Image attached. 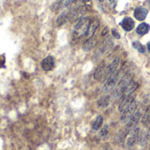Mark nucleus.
<instances>
[{
	"mask_svg": "<svg viewBox=\"0 0 150 150\" xmlns=\"http://www.w3.org/2000/svg\"><path fill=\"white\" fill-rule=\"evenodd\" d=\"M90 18H82L79 19L76 24L74 25L73 28V33H72V37L74 39H79L84 35H86L88 32V28L90 25Z\"/></svg>",
	"mask_w": 150,
	"mask_h": 150,
	"instance_id": "nucleus-1",
	"label": "nucleus"
},
{
	"mask_svg": "<svg viewBox=\"0 0 150 150\" xmlns=\"http://www.w3.org/2000/svg\"><path fill=\"white\" fill-rule=\"evenodd\" d=\"M132 83V75L127 74L126 76H123V78L120 81L117 86H115V89L112 94V97L113 98H120V96L123 94L125 90L129 86V84Z\"/></svg>",
	"mask_w": 150,
	"mask_h": 150,
	"instance_id": "nucleus-2",
	"label": "nucleus"
},
{
	"mask_svg": "<svg viewBox=\"0 0 150 150\" xmlns=\"http://www.w3.org/2000/svg\"><path fill=\"white\" fill-rule=\"evenodd\" d=\"M86 11H87V7L85 5H82V6H79L73 10H70L69 21H70V22L78 21L86 13Z\"/></svg>",
	"mask_w": 150,
	"mask_h": 150,
	"instance_id": "nucleus-3",
	"label": "nucleus"
},
{
	"mask_svg": "<svg viewBox=\"0 0 150 150\" xmlns=\"http://www.w3.org/2000/svg\"><path fill=\"white\" fill-rule=\"evenodd\" d=\"M119 75H120V71H115L112 75H111L107 81L105 82L104 87H103V91L104 92H109L111 91L113 88H115V86L117 85V82L119 79Z\"/></svg>",
	"mask_w": 150,
	"mask_h": 150,
	"instance_id": "nucleus-4",
	"label": "nucleus"
},
{
	"mask_svg": "<svg viewBox=\"0 0 150 150\" xmlns=\"http://www.w3.org/2000/svg\"><path fill=\"white\" fill-rule=\"evenodd\" d=\"M137 106H138V104L136 103V101L134 100L122 113V116H121V122L123 123H127L129 121V120L133 117V115L135 113L136 110H137Z\"/></svg>",
	"mask_w": 150,
	"mask_h": 150,
	"instance_id": "nucleus-5",
	"label": "nucleus"
},
{
	"mask_svg": "<svg viewBox=\"0 0 150 150\" xmlns=\"http://www.w3.org/2000/svg\"><path fill=\"white\" fill-rule=\"evenodd\" d=\"M139 132H140L139 127H135L132 128L127 133V134L126 136V146L127 148L132 147L136 142V140H137V138L139 136Z\"/></svg>",
	"mask_w": 150,
	"mask_h": 150,
	"instance_id": "nucleus-6",
	"label": "nucleus"
},
{
	"mask_svg": "<svg viewBox=\"0 0 150 150\" xmlns=\"http://www.w3.org/2000/svg\"><path fill=\"white\" fill-rule=\"evenodd\" d=\"M134 98H135L134 93H133L131 95H128V96H121L120 97V105H119L120 112H123L134 101Z\"/></svg>",
	"mask_w": 150,
	"mask_h": 150,
	"instance_id": "nucleus-7",
	"label": "nucleus"
},
{
	"mask_svg": "<svg viewBox=\"0 0 150 150\" xmlns=\"http://www.w3.org/2000/svg\"><path fill=\"white\" fill-rule=\"evenodd\" d=\"M142 115V110H139V111H137V112L133 115V117L129 120V121L127 122V126H126V129H127L128 132H129L132 128H134V127H136V125L138 124V122H139V120H140Z\"/></svg>",
	"mask_w": 150,
	"mask_h": 150,
	"instance_id": "nucleus-8",
	"label": "nucleus"
},
{
	"mask_svg": "<svg viewBox=\"0 0 150 150\" xmlns=\"http://www.w3.org/2000/svg\"><path fill=\"white\" fill-rule=\"evenodd\" d=\"M54 65H55L54 58L51 55L45 57L41 62V68L44 71H47V72L52 70L54 68Z\"/></svg>",
	"mask_w": 150,
	"mask_h": 150,
	"instance_id": "nucleus-9",
	"label": "nucleus"
},
{
	"mask_svg": "<svg viewBox=\"0 0 150 150\" xmlns=\"http://www.w3.org/2000/svg\"><path fill=\"white\" fill-rule=\"evenodd\" d=\"M119 63H120V58L119 57H116L112 60V62L108 65V67L106 68V71H105V75L110 76L111 75H112L116 70H117V68L119 66Z\"/></svg>",
	"mask_w": 150,
	"mask_h": 150,
	"instance_id": "nucleus-10",
	"label": "nucleus"
},
{
	"mask_svg": "<svg viewBox=\"0 0 150 150\" xmlns=\"http://www.w3.org/2000/svg\"><path fill=\"white\" fill-rule=\"evenodd\" d=\"M76 0H58L54 5H53V10L54 11H57L61 9H64L73 4Z\"/></svg>",
	"mask_w": 150,
	"mask_h": 150,
	"instance_id": "nucleus-11",
	"label": "nucleus"
},
{
	"mask_svg": "<svg viewBox=\"0 0 150 150\" xmlns=\"http://www.w3.org/2000/svg\"><path fill=\"white\" fill-rule=\"evenodd\" d=\"M97 43H98L97 38L94 37V36H92V37L89 38V39L83 43V50L85 51V52H89V51H91V50L97 45Z\"/></svg>",
	"mask_w": 150,
	"mask_h": 150,
	"instance_id": "nucleus-12",
	"label": "nucleus"
},
{
	"mask_svg": "<svg viewBox=\"0 0 150 150\" xmlns=\"http://www.w3.org/2000/svg\"><path fill=\"white\" fill-rule=\"evenodd\" d=\"M149 11L146 8H143V7H137L135 8L134 10V17L136 18V19L140 20V21H142L146 18L147 15H148Z\"/></svg>",
	"mask_w": 150,
	"mask_h": 150,
	"instance_id": "nucleus-13",
	"label": "nucleus"
},
{
	"mask_svg": "<svg viewBox=\"0 0 150 150\" xmlns=\"http://www.w3.org/2000/svg\"><path fill=\"white\" fill-rule=\"evenodd\" d=\"M120 25L122 26V28H123L125 31L130 32V31H132V30L134 29V21L131 18L127 17V18H125L121 21Z\"/></svg>",
	"mask_w": 150,
	"mask_h": 150,
	"instance_id": "nucleus-14",
	"label": "nucleus"
},
{
	"mask_svg": "<svg viewBox=\"0 0 150 150\" xmlns=\"http://www.w3.org/2000/svg\"><path fill=\"white\" fill-rule=\"evenodd\" d=\"M98 25H99V22H98V19L94 18L93 20H91V21L90 22V25H89V28H88V32H87V33H86V36H87L88 38L92 37V36L94 35L96 30L98 29Z\"/></svg>",
	"mask_w": 150,
	"mask_h": 150,
	"instance_id": "nucleus-15",
	"label": "nucleus"
},
{
	"mask_svg": "<svg viewBox=\"0 0 150 150\" xmlns=\"http://www.w3.org/2000/svg\"><path fill=\"white\" fill-rule=\"evenodd\" d=\"M112 46H113L112 40L110 38H107V39L105 40V41L103 42L102 46L99 47L98 51L101 52L102 54H103V53H106V52H108L109 50H111V48L112 47Z\"/></svg>",
	"mask_w": 150,
	"mask_h": 150,
	"instance_id": "nucleus-16",
	"label": "nucleus"
},
{
	"mask_svg": "<svg viewBox=\"0 0 150 150\" xmlns=\"http://www.w3.org/2000/svg\"><path fill=\"white\" fill-rule=\"evenodd\" d=\"M69 12H70V10H66L64 11H62L58 18H57V25H62L63 24H65L67 21H69Z\"/></svg>",
	"mask_w": 150,
	"mask_h": 150,
	"instance_id": "nucleus-17",
	"label": "nucleus"
},
{
	"mask_svg": "<svg viewBox=\"0 0 150 150\" xmlns=\"http://www.w3.org/2000/svg\"><path fill=\"white\" fill-rule=\"evenodd\" d=\"M105 71H106V69H105V67L104 64L98 66L94 72V78L96 80H100L105 74Z\"/></svg>",
	"mask_w": 150,
	"mask_h": 150,
	"instance_id": "nucleus-18",
	"label": "nucleus"
},
{
	"mask_svg": "<svg viewBox=\"0 0 150 150\" xmlns=\"http://www.w3.org/2000/svg\"><path fill=\"white\" fill-rule=\"evenodd\" d=\"M150 29V25L147 23H142L141 25H138V27L136 28V33L140 35H144L146 33H149Z\"/></svg>",
	"mask_w": 150,
	"mask_h": 150,
	"instance_id": "nucleus-19",
	"label": "nucleus"
},
{
	"mask_svg": "<svg viewBox=\"0 0 150 150\" xmlns=\"http://www.w3.org/2000/svg\"><path fill=\"white\" fill-rule=\"evenodd\" d=\"M110 104V97L109 96H103L101 97L98 101V105L99 107H102V108H105L109 105Z\"/></svg>",
	"mask_w": 150,
	"mask_h": 150,
	"instance_id": "nucleus-20",
	"label": "nucleus"
},
{
	"mask_svg": "<svg viewBox=\"0 0 150 150\" xmlns=\"http://www.w3.org/2000/svg\"><path fill=\"white\" fill-rule=\"evenodd\" d=\"M142 124L145 127H149L150 125V106H149L142 117Z\"/></svg>",
	"mask_w": 150,
	"mask_h": 150,
	"instance_id": "nucleus-21",
	"label": "nucleus"
},
{
	"mask_svg": "<svg viewBox=\"0 0 150 150\" xmlns=\"http://www.w3.org/2000/svg\"><path fill=\"white\" fill-rule=\"evenodd\" d=\"M139 141H138V142H139V144L141 145V146H144V145H146L147 143H148V142L149 141V136H148V134L147 133H142L141 134H139Z\"/></svg>",
	"mask_w": 150,
	"mask_h": 150,
	"instance_id": "nucleus-22",
	"label": "nucleus"
},
{
	"mask_svg": "<svg viewBox=\"0 0 150 150\" xmlns=\"http://www.w3.org/2000/svg\"><path fill=\"white\" fill-rule=\"evenodd\" d=\"M102 125H103V117L102 116H98L97 119L95 120L94 123H93L92 128L94 130H99L101 128Z\"/></svg>",
	"mask_w": 150,
	"mask_h": 150,
	"instance_id": "nucleus-23",
	"label": "nucleus"
},
{
	"mask_svg": "<svg viewBox=\"0 0 150 150\" xmlns=\"http://www.w3.org/2000/svg\"><path fill=\"white\" fill-rule=\"evenodd\" d=\"M133 47L136 50H138L140 53H145V47L142 46V44L141 42H139V41H134L133 42Z\"/></svg>",
	"mask_w": 150,
	"mask_h": 150,
	"instance_id": "nucleus-24",
	"label": "nucleus"
},
{
	"mask_svg": "<svg viewBox=\"0 0 150 150\" xmlns=\"http://www.w3.org/2000/svg\"><path fill=\"white\" fill-rule=\"evenodd\" d=\"M107 134H108V126H105V127L101 129L99 135H100V137H105Z\"/></svg>",
	"mask_w": 150,
	"mask_h": 150,
	"instance_id": "nucleus-25",
	"label": "nucleus"
},
{
	"mask_svg": "<svg viewBox=\"0 0 150 150\" xmlns=\"http://www.w3.org/2000/svg\"><path fill=\"white\" fill-rule=\"evenodd\" d=\"M112 35H113V36L116 38V39H120V33L117 32V30H115V29H112Z\"/></svg>",
	"mask_w": 150,
	"mask_h": 150,
	"instance_id": "nucleus-26",
	"label": "nucleus"
},
{
	"mask_svg": "<svg viewBox=\"0 0 150 150\" xmlns=\"http://www.w3.org/2000/svg\"><path fill=\"white\" fill-rule=\"evenodd\" d=\"M109 2H110V4H111L112 6H114V5H116L117 0H109Z\"/></svg>",
	"mask_w": 150,
	"mask_h": 150,
	"instance_id": "nucleus-27",
	"label": "nucleus"
},
{
	"mask_svg": "<svg viewBox=\"0 0 150 150\" xmlns=\"http://www.w3.org/2000/svg\"><path fill=\"white\" fill-rule=\"evenodd\" d=\"M148 50H149V52L150 53V42L148 43Z\"/></svg>",
	"mask_w": 150,
	"mask_h": 150,
	"instance_id": "nucleus-28",
	"label": "nucleus"
},
{
	"mask_svg": "<svg viewBox=\"0 0 150 150\" xmlns=\"http://www.w3.org/2000/svg\"><path fill=\"white\" fill-rule=\"evenodd\" d=\"M148 2H149V7H150V0H149Z\"/></svg>",
	"mask_w": 150,
	"mask_h": 150,
	"instance_id": "nucleus-29",
	"label": "nucleus"
},
{
	"mask_svg": "<svg viewBox=\"0 0 150 150\" xmlns=\"http://www.w3.org/2000/svg\"><path fill=\"white\" fill-rule=\"evenodd\" d=\"M98 1H99V2H104L105 0H98Z\"/></svg>",
	"mask_w": 150,
	"mask_h": 150,
	"instance_id": "nucleus-30",
	"label": "nucleus"
}]
</instances>
